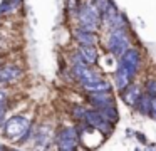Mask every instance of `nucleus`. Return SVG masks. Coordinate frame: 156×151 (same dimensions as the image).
Returning a JSON list of instances; mask_svg holds the SVG:
<instances>
[{
  "label": "nucleus",
  "mask_w": 156,
  "mask_h": 151,
  "mask_svg": "<svg viewBox=\"0 0 156 151\" xmlns=\"http://www.w3.org/2000/svg\"><path fill=\"white\" fill-rule=\"evenodd\" d=\"M22 77V70L14 64H5L0 67V84H12Z\"/></svg>",
  "instance_id": "9"
},
{
  "label": "nucleus",
  "mask_w": 156,
  "mask_h": 151,
  "mask_svg": "<svg viewBox=\"0 0 156 151\" xmlns=\"http://www.w3.org/2000/svg\"><path fill=\"white\" fill-rule=\"evenodd\" d=\"M129 47V35L126 32V29H118V30H111L108 35V50L109 54H112L114 57L121 59L128 50Z\"/></svg>",
  "instance_id": "4"
},
{
  "label": "nucleus",
  "mask_w": 156,
  "mask_h": 151,
  "mask_svg": "<svg viewBox=\"0 0 156 151\" xmlns=\"http://www.w3.org/2000/svg\"><path fill=\"white\" fill-rule=\"evenodd\" d=\"M72 74H74L76 79H77L82 86L102 79V77L96 72V70L91 69V66H72Z\"/></svg>",
  "instance_id": "8"
},
{
  "label": "nucleus",
  "mask_w": 156,
  "mask_h": 151,
  "mask_svg": "<svg viewBox=\"0 0 156 151\" xmlns=\"http://www.w3.org/2000/svg\"><path fill=\"white\" fill-rule=\"evenodd\" d=\"M74 39L79 42V45H96V42H98L96 34L86 32V30H81V29L74 30Z\"/></svg>",
  "instance_id": "14"
},
{
  "label": "nucleus",
  "mask_w": 156,
  "mask_h": 151,
  "mask_svg": "<svg viewBox=\"0 0 156 151\" xmlns=\"http://www.w3.org/2000/svg\"><path fill=\"white\" fill-rule=\"evenodd\" d=\"M77 54L82 57V60L87 66H94L98 62V49H96V45H79Z\"/></svg>",
  "instance_id": "12"
},
{
  "label": "nucleus",
  "mask_w": 156,
  "mask_h": 151,
  "mask_svg": "<svg viewBox=\"0 0 156 151\" xmlns=\"http://www.w3.org/2000/svg\"><path fill=\"white\" fill-rule=\"evenodd\" d=\"M84 91L87 94H99V92H111V84L108 82L106 79H99L96 82H91V84H86Z\"/></svg>",
  "instance_id": "13"
},
{
  "label": "nucleus",
  "mask_w": 156,
  "mask_h": 151,
  "mask_svg": "<svg viewBox=\"0 0 156 151\" xmlns=\"http://www.w3.org/2000/svg\"><path fill=\"white\" fill-rule=\"evenodd\" d=\"M76 17H77V22H79L77 29L86 30V32H92V34H96V30L99 29V25L102 22V13L91 2H86L82 5H79Z\"/></svg>",
  "instance_id": "3"
},
{
  "label": "nucleus",
  "mask_w": 156,
  "mask_h": 151,
  "mask_svg": "<svg viewBox=\"0 0 156 151\" xmlns=\"http://www.w3.org/2000/svg\"><path fill=\"white\" fill-rule=\"evenodd\" d=\"M91 3H94V5L99 9V12H101V13L104 12V10H108L109 7L112 5L111 0H91Z\"/></svg>",
  "instance_id": "17"
},
{
  "label": "nucleus",
  "mask_w": 156,
  "mask_h": 151,
  "mask_svg": "<svg viewBox=\"0 0 156 151\" xmlns=\"http://www.w3.org/2000/svg\"><path fill=\"white\" fill-rule=\"evenodd\" d=\"M35 133V128L32 124V119L25 114H17L5 121L4 124V136L15 143H25L32 141Z\"/></svg>",
  "instance_id": "1"
},
{
  "label": "nucleus",
  "mask_w": 156,
  "mask_h": 151,
  "mask_svg": "<svg viewBox=\"0 0 156 151\" xmlns=\"http://www.w3.org/2000/svg\"><path fill=\"white\" fill-rule=\"evenodd\" d=\"M59 151H77L79 144V133L76 128H64L59 131L57 139H55Z\"/></svg>",
  "instance_id": "5"
},
{
  "label": "nucleus",
  "mask_w": 156,
  "mask_h": 151,
  "mask_svg": "<svg viewBox=\"0 0 156 151\" xmlns=\"http://www.w3.org/2000/svg\"><path fill=\"white\" fill-rule=\"evenodd\" d=\"M98 113L101 114V116L104 117L106 121H109L111 124L118 123V119H119V114H118V109H116V106H112V107H106V109H99Z\"/></svg>",
  "instance_id": "16"
},
{
  "label": "nucleus",
  "mask_w": 156,
  "mask_h": 151,
  "mask_svg": "<svg viewBox=\"0 0 156 151\" xmlns=\"http://www.w3.org/2000/svg\"><path fill=\"white\" fill-rule=\"evenodd\" d=\"M141 96H143V92H141V87H139L138 84H129L126 89L121 91L122 101H124L128 106H131V107H134L136 104H138V101H139Z\"/></svg>",
  "instance_id": "11"
},
{
  "label": "nucleus",
  "mask_w": 156,
  "mask_h": 151,
  "mask_svg": "<svg viewBox=\"0 0 156 151\" xmlns=\"http://www.w3.org/2000/svg\"><path fill=\"white\" fill-rule=\"evenodd\" d=\"M86 113H87V107H84V106H76L74 111H72L74 117H76V119H79V121H84Z\"/></svg>",
  "instance_id": "18"
},
{
  "label": "nucleus",
  "mask_w": 156,
  "mask_h": 151,
  "mask_svg": "<svg viewBox=\"0 0 156 151\" xmlns=\"http://www.w3.org/2000/svg\"><path fill=\"white\" fill-rule=\"evenodd\" d=\"M89 102L92 104L96 111L106 109V107L114 106V97L111 96V92H99V94H89Z\"/></svg>",
  "instance_id": "10"
},
{
  "label": "nucleus",
  "mask_w": 156,
  "mask_h": 151,
  "mask_svg": "<svg viewBox=\"0 0 156 151\" xmlns=\"http://www.w3.org/2000/svg\"><path fill=\"white\" fill-rule=\"evenodd\" d=\"M9 102V96L5 91H0V107H5Z\"/></svg>",
  "instance_id": "19"
},
{
  "label": "nucleus",
  "mask_w": 156,
  "mask_h": 151,
  "mask_svg": "<svg viewBox=\"0 0 156 151\" xmlns=\"http://www.w3.org/2000/svg\"><path fill=\"white\" fill-rule=\"evenodd\" d=\"M32 143L35 144L39 151H47L49 146L52 143V129L47 124H41L39 128H35L34 138H32Z\"/></svg>",
  "instance_id": "7"
},
{
  "label": "nucleus",
  "mask_w": 156,
  "mask_h": 151,
  "mask_svg": "<svg viewBox=\"0 0 156 151\" xmlns=\"http://www.w3.org/2000/svg\"><path fill=\"white\" fill-rule=\"evenodd\" d=\"M0 151H9V149H5L4 146H0Z\"/></svg>",
  "instance_id": "21"
},
{
  "label": "nucleus",
  "mask_w": 156,
  "mask_h": 151,
  "mask_svg": "<svg viewBox=\"0 0 156 151\" xmlns=\"http://www.w3.org/2000/svg\"><path fill=\"white\" fill-rule=\"evenodd\" d=\"M7 121V106L5 107H0V124Z\"/></svg>",
  "instance_id": "20"
},
{
  "label": "nucleus",
  "mask_w": 156,
  "mask_h": 151,
  "mask_svg": "<svg viewBox=\"0 0 156 151\" xmlns=\"http://www.w3.org/2000/svg\"><path fill=\"white\" fill-rule=\"evenodd\" d=\"M134 109L138 111L139 114H143V116H151V99H149V96L146 92H143V96L139 97V101L134 106Z\"/></svg>",
  "instance_id": "15"
},
{
  "label": "nucleus",
  "mask_w": 156,
  "mask_h": 151,
  "mask_svg": "<svg viewBox=\"0 0 156 151\" xmlns=\"http://www.w3.org/2000/svg\"><path fill=\"white\" fill-rule=\"evenodd\" d=\"M9 151H10V149H9Z\"/></svg>",
  "instance_id": "22"
},
{
  "label": "nucleus",
  "mask_w": 156,
  "mask_h": 151,
  "mask_svg": "<svg viewBox=\"0 0 156 151\" xmlns=\"http://www.w3.org/2000/svg\"><path fill=\"white\" fill-rule=\"evenodd\" d=\"M84 123L87 124V126L94 128L96 131H99L101 134H106V136L112 133V126H114V124H111L109 121H106L96 109H91V111L87 109L86 117H84Z\"/></svg>",
  "instance_id": "6"
},
{
  "label": "nucleus",
  "mask_w": 156,
  "mask_h": 151,
  "mask_svg": "<svg viewBox=\"0 0 156 151\" xmlns=\"http://www.w3.org/2000/svg\"><path fill=\"white\" fill-rule=\"evenodd\" d=\"M141 64V57L136 49H129L124 56L119 59L118 69H116V87L118 89H126L133 82L136 72Z\"/></svg>",
  "instance_id": "2"
}]
</instances>
